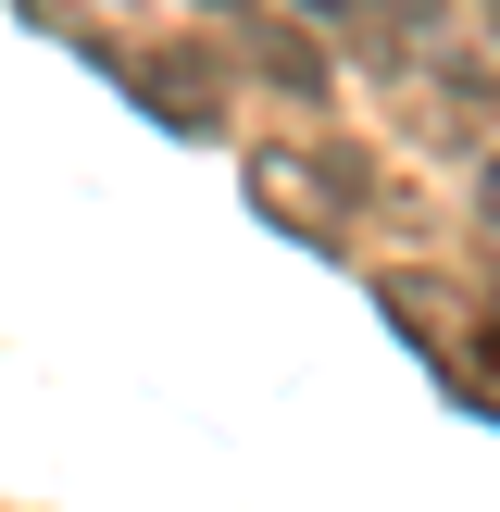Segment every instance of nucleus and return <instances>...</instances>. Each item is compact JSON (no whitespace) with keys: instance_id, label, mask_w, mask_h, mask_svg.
<instances>
[{"instance_id":"nucleus-1","label":"nucleus","mask_w":500,"mask_h":512,"mask_svg":"<svg viewBox=\"0 0 500 512\" xmlns=\"http://www.w3.org/2000/svg\"><path fill=\"white\" fill-rule=\"evenodd\" d=\"M250 200H263L275 225H300V238L338 225V175H325L313 150H250Z\"/></svg>"},{"instance_id":"nucleus-2","label":"nucleus","mask_w":500,"mask_h":512,"mask_svg":"<svg viewBox=\"0 0 500 512\" xmlns=\"http://www.w3.org/2000/svg\"><path fill=\"white\" fill-rule=\"evenodd\" d=\"M300 13H363V25H375V13H388V0H300Z\"/></svg>"},{"instance_id":"nucleus-3","label":"nucleus","mask_w":500,"mask_h":512,"mask_svg":"<svg viewBox=\"0 0 500 512\" xmlns=\"http://www.w3.org/2000/svg\"><path fill=\"white\" fill-rule=\"evenodd\" d=\"M475 200H488V225H500V163H488V188H475Z\"/></svg>"}]
</instances>
